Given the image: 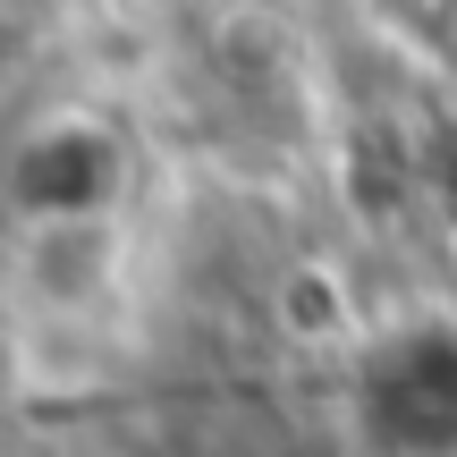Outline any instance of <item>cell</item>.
<instances>
[{
	"label": "cell",
	"instance_id": "6da1fadb",
	"mask_svg": "<svg viewBox=\"0 0 457 457\" xmlns=\"http://www.w3.org/2000/svg\"><path fill=\"white\" fill-rule=\"evenodd\" d=\"M111 179H119V145L102 128H85V119H60V128H43L17 153L9 195L34 228H60V220H102Z\"/></svg>",
	"mask_w": 457,
	"mask_h": 457
},
{
	"label": "cell",
	"instance_id": "7a4b0ae2",
	"mask_svg": "<svg viewBox=\"0 0 457 457\" xmlns=\"http://www.w3.org/2000/svg\"><path fill=\"white\" fill-rule=\"evenodd\" d=\"M271 313H279L288 339H339L347 330V288L322 271V262H296V271L271 288Z\"/></svg>",
	"mask_w": 457,
	"mask_h": 457
}]
</instances>
